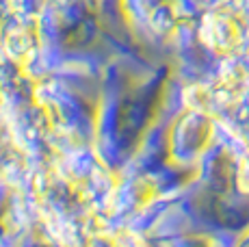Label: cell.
Returning a JSON list of instances; mask_svg holds the SVG:
<instances>
[{
  "label": "cell",
  "mask_w": 249,
  "mask_h": 247,
  "mask_svg": "<svg viewBox=\"0 0 249 247\" xmlns=\"http://www.w3.org/2000/svg\"><path fill=\"white\" fill-rule=\"evenodd\" d=\"M199 41L219 56H234L247 48V18L230 9H213L199 20Z\"/></svg>",
  "instance_id": "1"
},
{
  "label": "cell",
  "mask_w": 249,
  "mask_h": 247,
  "mask_svg": "<svg viewBox=\"0 0 249 247\" xmlns=\"http://www.w3.org/2000/svg\"><path fill=\"white\" fill-rule=\"evenodd\" d=\"M214 137V126L210 115L189 111L178 117L171 132V156L182 165H191L199 160L208 152Z\"/></svg>",
  "instance_id": "2"
},
{
  "label": "cell",
  "mask_w": 249,
  "mask_h": 247,
  "mask_svg": "<svg viewBox=\"0 0 249 247\" xmlns=\"http://www.w3.org/2000/svg\"><path fill=\"white\" fill-rule=\"evenodd\" d=\"M7 44V52L18 65H26V61L31 59V54L37 48V26L35 22H22V24H13L7 31L4 37Z\"/></svg>",
  "instance_id": "3"
},
{
  "label": "cell",
  "mask_w": 249,
  "mask_h": 247,
  "mask_svg": "<svg viewBox=\"0 0 249 247\" xmlns=\"http://www.w3.org/2000/svg\"><path fill=\"white\" fill-rule=\"evenodd\" d=\"M178 247H217V243L213 239H208V236H189Z\"/></svg>",
  "instance_id": "4"
},
{
  "label": "cell",
  "mask_w": 249,
  "mask_h": 247,
  "mask_svg": "<svg viewBox=\"0 0 249 247\" xmlns=\"http://www.w3.org/2000/svg\"><path fill=\"white\" fill-rule=\"evenodd\" d=\"M236 247H249V228L245 230V234L241 236V241H238V245Z\"/></svg>",
  "instance_id": "5"
},
{
  "label": "cell",
  "mask_w": 249,
  "mask_h": 247,
  "mask_svg": "<svg viewBox=\"0 0 249 247\" xmlns=\"http://www.w3.org/2000/svg\"><path fill=\"white\" fill-rule=\"evenodd\" d=\"M245 56H247V68H249V44H247V48H245Z\"/></svg>",
  "instance_id": "6"
}]
</instances>
